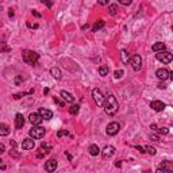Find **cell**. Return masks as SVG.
Here are the masks:
<instances>
[{
	"label": "cell",
	"mask_w": 173,
	"mask_h": 173,
	"mask_svg": "<svg viewBox=\"0 0 173 173\" xmlns=\"http://www.w3.org/2000/svg\"><path fill=\"white\" fill-rule=\"evenodd\" d=\"M116 11H118V6H116V4H108L110 15H116Z\"/></svg>",
	"instance_id": "4316f807"
},
{
	"label": "cell",
	"mask_w": 173,
	"mask_h": 173,
	"mask_svg": "<svg viewBox=\"0 0 173 173\" xmlns=\"http://www.w3.org/2000/svg\"><path fill=\"white\" fill-rule=\"evenodd\" d=\"M4 151H6V146H4V143H0V154H3Z\"/></svg>",
	"instance_id": "74e56055"
},
{
	"label": "cell",
	"mask_w": 173,
	"mask_h": 173,
	"mask_svg": "<svg viewBox=\"0 0 173 173\" xmlns=\"http://www.w3.org/2000/svg\"><path fill=\"white\" fill-rule=\"evenodd\" d=\"M156 58H157L158 61H161L162 64H169L170 61H172V53L170 51H167V50H164V51H160V53H157L156 54Z\"/></svg>",
	"instance_id": "277c9868"
},
{
	"label": "cell",
	"mask_w": 173,
	"mask_h": 173,
	"mask_svg": "<svg viewBox=\"0 0 173 173\" xmlns=\"http://www.w3.org/2000/svg\"><path fill=\"white\" fill-rule=\"evenodd\" d=\"M150 141H154V142H158L160 141V137L157 134H150Z\"/></svg>",
	"instance_id": "f546056e"
},
{
	"label": "cell",
	"mask_w": 173,
	"mask_h": 173,
	"mask_svg": "<svg viewBox=\"0 0 173 173\" xmlns=\"http://www.w3.org/2000/svg\"><path fill=\"white\" fill-rule=\"evenodd\" d=\"M27 27H29V29H38V25H37V23H30V22H27Z\"/></svg>",
	"instance_id": "1f68e13d"
},
{
	"label": "cell",
	"mask_w": 173,
	"mask_h": 173,
	"mask_svg": "<svg viewBox=\"0 0 173 173\" xmlns=\"http://www.w3.org/2000/svg\"><path fill=\"white\" fill-rule=\"evenodd\" d=\"M53 149L50 143H46V142H42L41 143V149H39V153H38V158H42L45 154H49Z\"/></svg>",
	"instance_id": "ba28073f"
},
{
	"label": "cell",
	"mask_w": 173,
	"mask_h": 173,
	"mask_svg": "<svg viewBox=\"0 0 173 173\" xmlns=\"http://www.w3.org/2000/svg\"><path fill=\"white\" fill-rule=\"evenodd\" d=\"M156 173H167V172H165L164 169H161V168H158V169L156 170Z\"/></svg>",
	"instance_id": "7bdbcfd3"
},
{
	"label": "cell",
	"mask_w": 173,
	"mask_h": 173,
	"mask_svg": "<svg viewBox=\"0 0 173 173\" xmlns=\"http://www.w3.org/2000/svg\"><path fill=\"white\" fill-rule=\"evenodd\" d=\"M142 173H151V172H150V170H143Z\"/></svg>",
	"instance_id": "c3c4849f"
},
{
	"label": "cell",
	"mask_w": 173,
	"mask_h": 173,
	"mask_svg": "<svg viewBox=\"0 0 173 173\" xmlns=\"http://www.w3.org/2000/svg\"><path fill=\"white\" fill-rule=\"evenodd\" d=\"M54 103H57V104H58V106H60V107H64V106H65V103L58 102V99H57V97H54Z\"/></svg>",
	"instance_id": "f35d334b"
},
{
	"label": "cell",
	"mask_w": 173,
	"mask_h": 173,
	"mask_svg": "<svg viewBox=\"0 0 173 173\" xmlns=\"http://www.w3.org/2000/svg\"><path fill=\"white\" fill-rule=\"evenodd\" d=\"M104 27V20H97V22H95V25L92 26V31L93 32H96L97 30H100V29H103Z\"/></svg>",
	"instance_id": "7402d4cb"
},
{
	"label": "cell",
	"mask_w": 173,
	"mask_h": 173,
	"mask_svg": "<svg viewBox=\"0 0 173 173\" xmlns=\"http://www.w3.org/2000/svg\"><path fill=\"white\" fill-rule=\"evenodd\" d=\"M23 125H25V118H23L22 114H16L15 116V127L18 128V130H20V128L23 127Z\"/></svg>",
	"instance_id": "2e32d148"
},
{
	"label": "cell",
	"mask_w": 173,
	"mask_h": 173,
	"mask_svg": "<svg viewBox=\"0 0 173 173\" xmlns=\"http://www.w3.org/2000/svg\"><path fill=\"white\" fill-rule=\"evenodd\" d=\"M151 50L156 51V53L164 51V50H165V43H162V42H156V43L151 46Z\"/></svg>",
	"instance_id": "d6986e66"
},
{
	"label": "cell",
	"mask_w": 173,
	"mask_h": 173,
	"mask_svg": "<svg viewBox=\"0 0 173 173\" xmlns=\"http://www.w3.org/2000/svg\"><path fill=\"white\" fill-rule=\"evenodd\" d=\"M115 79H120V77L123 76V71H115Z\"/></svg>",
	"instance_id": "d6a6232c"
},
{
	"label": "cell",
	"mask_w": 173,
	"mask_h": 173,
	"mask_svg": "<svg viewBox=\"0 0 173 173\" xmlns=\"http://www.w3.org/2000/svg\"><path fill=\"white\" fill-rule=\"evenodd\" d=\"M150 107L154 111L160 112V111H164V110H165V103L160 102V100H153V102L150 103Z\"/></svg>",
	"instance_id": "4fadbf2b"
},
{
	"label": "cell",
	"mask_w": 173,
	"mask_h": 173,
	"mask_svg": "<svg viewBox=\"0 0 173 173\" xmlns=\"http://www.w3.org/2000/svg\"><path fill=\"white\" fill-rule=\"evenodd\" d=\"M145 149V153H149V154H151V156H154V154L157 153L156 151V148H153V146H146V148H143Z\"/></svg>",
	"instance_id": "83f0119b"
},
{
	"label": "cell",
	"mask_w": 173,
	"mask_h": 173,
	"mask_svg": "<svg viewBox=\"0 0 173 173\" xmlns=\"http://www.w3.org/2000/svg\"><path fill=\"white\" fill-rule=\"evenodd\" d=\"M8 15H10V16H14V11L10 10V11H8Z\"/></svg>",
	"instance_id": "7dc6e473"
},
{
	"label": "cell",
	"mask_w": 173,
	"mask_h": 173,
	"mask_svg": "<svg viewBox=\"0 0 173 173\" xmlns=\"http://www.w3.org/2000/svg\"><path fill=\"white\" fill-rule=\"evenodd\" d=\"M42 3H45L48 7H51V6H53V3H51V1H42Z\"/></svg>",
	"instance_id": "ee69618b"
},
{
	"label": "cell",
	"mask_w": 173,
	"mask_h": 173,
	"mask_svg": "<svg viewBox=\"0 0 173 173\" xmlns=\"http://www.w3.org/2000/svg\"><path fill=\"white\" fill-rule=\"evenodd\" d=\"M92 97H93V102L96 103L99 107L103 106V103H104V96H103V93L100 89H97V88H95V89L92 91Z\"/></svg>",
	"instance_id": "8992f818"
},
{
	"label": "cell",
	"mask_w": 173,
	"mask_h": 173,
	"mask_svg": "<svg viewBox=\"0 0 173 173\" xmlns=\"http://www.w3.org/2000/svg\"><path fill=\"white\" fill-rule=\"evenodd\" d=\"M130 62H131V66L134 71H141V68H142V58L141 56H138V54H134L130 57Z\"/></svg>",
	"instance_id": "5b68a950"
},
{
	"label": "cell",
	"mask_w": 173,
	"mask_h": 173,
	"mask_svg": "<svg viewBox=\"0 0 173 173\" xmlns=\"http://www.w3.org/2000/svg\"><path fill=\"white\" fill-rule=\"evenodd\" d=\"M29 134L32 139H41L46 134V130L43 127H41V126H32L31 130L29 131Z\"/></svg>",
	"instance_id": "3957f363"
},
{
	"label": "cell",
	"mask_w": 173,
	"mask_h": 173,
	"mask_svg": "<svg viewBox=\"0 0 173 173\" xmlns=\"http://www.w3.org/2000/svg\"><path fill=\"white\" fill-rule=\"evenodd\" d=\"M22 57H23V61H25V62H27V64H30V65H34V64H37L39 56L37 54L35 51L25 50L22 53Z\"/></svg>",
	"instance_id": "7a4b0ae2"
},
{
	"label": "cell",
	"mask_w": 173,
	"mask_h": 173,
	"mask_svg": "<svg viewBox=\"0 0 173 173\" xmlns=\"http://www.w3.org/2000/svg\"><path fill=\"white\" fill-rule=\"evenodd\" d=\"M32 15L35 16V18H41V14L37 12V11H32Z\"/></svg>",
	"instance_id": "ab89813d"
},
{
	"label": "cell",
	"mask_w": 173,
	"mask_h": 173,
	"mask_svg": "<svg viewBox=\"0 0 173 173\" xmlns=\"http://www.w3.org/2000/svg\"><path fill=\"white\" fill-rule=\"evenodd\" d=\"M57 169V161L56 160H49L45 162V170L49 173H53Z\"/></svg>",
	"instance_id": "7c38bea8"
},
{
	"label": "cell",
	"mask_w": 173,
	"mask_h": 173,
	"mask_svg": "<svg viewBox=\"0 0 173 173\" xmlns=\"http://www.w3.org/2000/svg\"><path fill=\"white\" fill-rule=\"evenodd\" d=\"M161 169H164L167 173L173 172V167H172V162L170 161H162V165H161Z\"/></svg>",
	"instance_id": "ffe728a7"
},
{
	"label": "cell",
	"mask_w": 173,
	"mask_h": 173,
	"mask_svg": "<svg viewBox=\"0 0 173 173\" xmlns=\"http://www.w3.org/2000/svg\"><path fill=\"white\" fill-rule=\"evenodd\" d=\"M99 4H102V6H106V4H108V1H106V0H102V1H99Z\"/></svg>",
	"instance_id": "f6af8a7d"
},
{
	"label": "cell",
	"mask_w": 173,
	"mask_h": 173,
	"mask_svg": "<svg viewBox=\"0 0 173 173\" xmlns=\"http://www.w3.org/2000/svg\"><path fill=\"white\" fill-rule=\"evenodd\" d=\"M34 146H35V143L32 141V138H26L22 142V149H25V150H31V149H34Z\"/></svg>",
	"instance_id": "9a60e30c"
},
{
	"label": "cell",
	"mask_w": 173,
	"mask_h": 173,
	"mask_svg": "<svg viewBox=\"0 0 173 173\" xmlns=\"http://www.w3.org/2000/svg\"><path fill=\"white\" fill-rule=\"evenodd\" d=\"M119 3L125 4V6H130V4H131V0H130V1H128V0H119Z\"/></svg>",
	"instance_id": "8d00e7d4"
},
{
	"label": "cell",
	"mask_w": 173,
	"mask_h": 173,
	"mask_svg": "<svg viewBox=\"0 0 173 173\" xmlns=\"http://www.w3.org/2000/svg\"><path fill=\"white\" fill-rule=\"evenodd\" d=\"M10 127L4 123H0V137H7V135H10Z\"/></svg>",
	"instance_id": "e0dca14e"
},
{
	"label": "cell",
	"mask_w": 173,
	"mask_h": 173,
	"mask_svg": "<svg viewBox=\"0 0 173 173\" xmlns=\"http://www.w3.org/2000/svg\"><path fill=\"white\" fill-rule=\"evenodd\" d=\"M89 154L91 156H97V154H100V149H99V146L97 145H91L89 146Z\"/></svg>",
	"instance_id": "603a6c76"
},
{
	"label": "cell",
	"mask_w": 173,
	"mask_h": 173,
	"mask_svg": "<svg viewBox=\"0 0 173 173\" xmlns=\"http://www.w3.org/2000/svg\"><path fill=\"white\" fill-rule=\"evenodd\" d=\"M38 114L42 116L43 120H50V119L53 118V112H51L50 110H46V108H39Z\"/></svg>",
	"instance_id": "5bb4252c"
},
{
	"label": "cell",
	"mask_w": 173,
	"mask_h": 173,
	"mask_svg": "<svg viewBox=\"0 0 173 173\" xmlns=\"http://www.w3.org/2000/svg\"><path fill=\"white\" fill-rule=\"evenodd\" d=\"M103 108H104L106 114H108V115H115L118 108H119V103H118V100H116V97L114 96V95L107 96L106 99H104V103H103Z\"/></svg>",
	"instance_id": "6da1fadb"
},
{
	"label": "cell",
	"mask_w": 173,
	"mask_h": 173,
	"mask_svg": "<svg viewBox=\"0 0 173 173\" xmlns=\"http://www.w3.org/2000/svg\"><path fill=\"white\" fill-rule=\"evenodd\" d=\"M79 111H80V106H79V104H73V106L69 108V114H71V115H77Z\"/></svg>",
	"instance_id": "d4e9b609"
},
{
	"label": "cell",
	"mask_w": 173,
	"mask_h": 173,
	"mask_svg": "<svg viewBox=\"0 0 173 173\" xmlns=\"http://www.w3.org/2000/svg\"><path fill=\"white\" fill-rule=\"evenodd\" d=\"M119 128H120V126H119V123L116 122H111L108 126H107V134L108 135H116L119 133Z\"/></svg>",
	"instance_id": "9c48e42d"
},
{
	"label": "cell",
	"mask_w": 173,
	"mask_h": 173,
	"mask_svg": "<svg viewBox=\"0 0 173 173\" xmlns=\"http://www.w3.org/2000/svg\"><path fill=\"white\" fill-rule=\"evenodd\" d=\"M157 131H158V134H164V135H167L168 133H169V128H168V127H162V128H158Z\"/></svg>",
	"instance_id": "f1b7e54d"
},
{
	"label": "cell",
	"mask_w": 173,
	"mask_h": 173,
	"mask_svg": "<svg viewBox=\"0 0 173 173\" xmlns=\"http://www.w3.org/2000/svg\"><path fill=\"white\" fill-rule=\"evenodd\" d=\"M29 120H30V123H31L32 126H39L43 119H42V116L39 115L38 112H34V114H30Z\"/></svg>",
	"instance_id": "30bf717a"
},
{
	"label": "cell",
	"mask_w": 173,
	"mask_h": 173,
	"mask_svg": "<svg viewBox=\"0 0 173 173\" xmlns=\"http://www.w3.org/2000/svg\"><path fill=\"white\" fill-rule=\"evenodd\" d=\"M0 45H4V43H3V39H1V38H0Z\"/></svg>",
	"instance_id": "681fc988"
},
{
	"label": "cell",
	"mask_w": 173,
	"mask_h": 173,
	"mask_svg": "<svg viewBox=\"0 0 173 173\" xmlns=\"http://www.w3.org/2000/svg\"><path fill=\"white\" fill-rule=\"evenodd\" d=\"M135 148H137V149H138V150L141 151V153H145V149H143V148H142V146H135Z\"/></svg>",
	"instance_id": "60d3db41"
},
{
	"label": "cell",
	"mask_w": 173,
	"mask_h": 173,
	"mask_svg": "<svg viewBox=\"0 0 173 173\" xmlns=\"http://www.w3.org/2000/svg\"><path fill=\"white\" fill-rule=\"evenodd\" d=\"M150 128H151V130H157V126H156V125H151Z\"/></svg>",
	"instance_id": "bcb514c9"
},
{
	"label": "cell",
	"mask_w": 173,
	"mask_h": 173,
	"mask_svg": "<svg viewBox=\"0 0 173 173\" xmlns=\"http://www.w3.org/2000/svg\"><path fill=\"white\" fill-rule=\"evenodd\" d=\"M100 153H102V157L104 158V160H108V158H111L112 156L115 154V148L111 146V145H108V146H106L103 150H100Z\"/></svg>",
	"instance_id": "52a82bcc"
},
{
	"label": "cell",
	"mask_w": 173,
	"mask_h": 173,
	"mask_svg": "<svg viewBox=\"0 0 173 173\" xmlns=\"http://www.w3.org/2000/svg\"><path fill=\"white\" fill-rule=\"evenodd\" d=\"M50 74L54 77L56 80H60V79L62 77V73H61V71H60L58 68H51V69H50Z\"/></svg>",
	"instance_id": "44dd1931"
},
{
	"label": "cell",
	"mask_w": 173,
	"mask_h": 173,
	"mask_svg": "<svg viewBox=\"0 0 173 173\" xmlns=\"http://www.w3.org/2000/svg\"><path fill=\"white\" fill-rule=\"evenodd\" d=\"M158 88H160V89H165V88H167V85H165V84H162V83H161L160 85H158Z\"/></svg>",
	"instance_id": "b9f144b4"
},
{
	"label": "cell",
	"mask_w": 173,
	"mask_h": 173,
	"mask_svg": "<svg viewBox=\"0 0 173 173\" xmlns=\"http://www.w3.org/2000/svg\"><path fill=\"white\" fill-rule=\"evenodd\" d=\"M25 95H27V93H25V92H22V93H15V95H14V99H20V97H23Z\"/></svg>",
	"instance_id": "836d02e7"
},
{
	"label": "cell",
	"mask_w": 173,
	"mask_h": 173,
	"mask_svg": "<svg viewBox=\"0 0 173 173\" xmlns=\"http://www.w3.org/2000/svg\"><path fill=\"white\" fill-rule=\"evenodd\" d=\"M0 169H1V170H6L7 169V165L4 164V161L1 160V158H0Z\"/></svg>",
	"instance_id": "e575fe53"
},
{
	"label": "cell",
	"mask_w": 173,
	"mask_h": 173,
	"mask_svg": "<svg viewBox=\"0 0 173 173\" xmlns=\"http://www.w3.org/2000/svg\"><path fill=\"white\" fill-rule=\"evenodd\" d=\"M10 156H12V157H15V158H19L20 157V153H16V150H11L10 151Z\"/></svg>",
	"instance_id": "4dcf8cb0"
},
{
	"label": "cell",
	"mask_w": 173,
	"mask_h": 173,
	"mask_svg": "<svg viewBox=\"0 0 173 173\" xmlns=\"http://www.w3.org/2000/svg\"><path fill=\"white\" fill-rule=\"evenodd\" d=\"M64 135H68V131H65V130H61V131H58L57 133V137H64Z\"/></svg>",
	"instance_id": "d590c367"
},
{
	"label": "cell",
	"mask_w": 173,
	"mask_h": 173,
	"mask_svg": "<svg viewBox=\"0 0 173 173\" xmlns=\"http://www.w3.org/2000/svg\"><path fill=\"white\" fill-rule=\"evenodd\" d=\"M108 72H110V69H108V66H106V65H102V66L99 68V74L100 76H107L108 74Z\"/></svg>",
	"instance_id": "484cf974"
},
{
	"label": "cell",
	"mask_w": 173,
	"mask_h": 173,
	"mask_svg": "<svg viewBox=\"0 0 173 173\" xmlns=\"http://www.w3.org/2000/svg\"><path fill=\"white\" fill-rule=\"evenodd\" d=\"M156 76H157L160 80L165 81V80H168V79H169L170 72L168 71V69H165V68H161V69H158V71L156 72Z\"/></svg>",
	"instance_id": "8fae6325"
},
{
	"label": "cell",
	"mask_w": 173,
	"mask_h": 173,
	"mask_svg": "<svg viewBox=\"0 0 173 173\" xmlns=\"http://www.w3.org/2000/svg\"><path fill=\"white\" fill-rule=\"evenodd\" d=\"M120 57H122V62H125V64H128V62H130V54H127L126 50L120 51Z\"/></svg>",
	"instance_id": "cb8c5ba5"
},
{
	"label": "cell",
	"mask_w": 173,
	"mask_h": 173,
	"mask_svg": "<svg viewBox=\"0 0 173 173\" xmlns=\"http://www.w3.org/2000/svg\"><path fill=\"white\" fill-rule=\"evenodd\" d=\"M61 97L64 99V102H66V103H73L74 102V97L72 96L69 92H66V91H61Z\"/></svg>",
	"instance_id": "ac0fdd59"
}]
</instances>
